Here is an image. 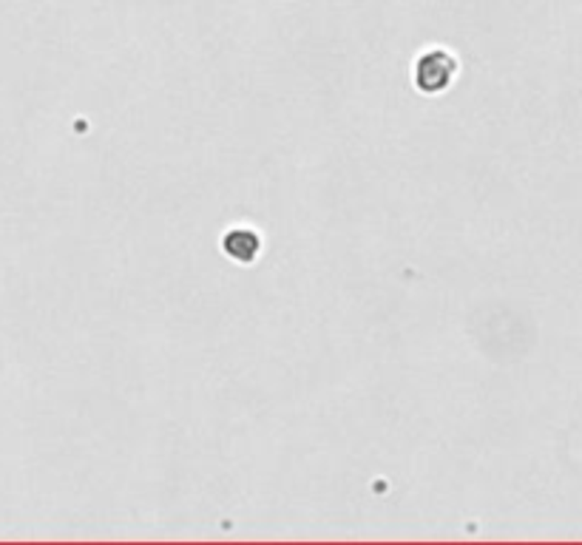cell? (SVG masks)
<instances>
[{
  "instance_id": "obj_1",
  "label": "cell",
  "mask_w": 582,
  "mask_h": 545,
  "mask_svg": "<svg viewBox=\"0 0 582 545\" xmlns=\"http://www.w3.org/2000/svg\"><path fill=\"white\" fill-rule=\"evenodd\" d=\"M225 250L236 258H242V261H253L256 250H258V239L250 230H233L225 239Z\"/></svg>"
}]
</instances>
